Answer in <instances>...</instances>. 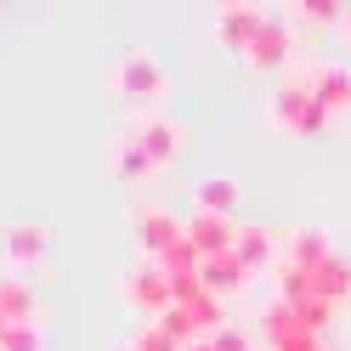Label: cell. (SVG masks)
Returning a JSON list of instances; mask_svg holds the SVG:
<instances>
[{
  "label": "cell",
  "instance_id": "obj_1",
  "mask_svg": "<svg viewBox=\"0 0 351 351\" xmlns=\"http://www.w3.org/2000/svg\"><path fill=\"white\" fill-rule=\"evenodd\" d=\"M267 125L278 130V136H323L335 119L317 108V97H312V85H306V74H289V80H283L278 91L267 97Z\"/></svg>",
  "mask_w": 351,
  "mask_h": 351
},
{
  "label": "cell",
  "instance_id": "obj_2",
  "mask_svg": "<svg viewBox=\"0 0 351 351\" xmlns=\"http://www.w3.org/2000/svg\"><path fill=\"white\" fill-rule=\"evenodd\" d=\"M114 91H119L125 102L147 108V114H159V102L170 97V74H165V62L153 57V51L130 46V51L114 62Z\"/></svg>",
  "mask_w": 351,
  "mask_h": 351
},
{
  "label": "cell",
  "instance_id": "obj_3",
  "mask_svg": "<svg viewBox=\"0 0 351 351\" xmlns=\"http://www.w3.org/2000/svg\"><path fill=\"white\" fill-rule=\"evenodd\" d=\"M130 142H136V153L147 159V170H165V165H176L182 159V142H187V130L176 125V119H165V114H142L136 125L125 130Z\"/></svg>",
  "mask_w": 351,
  "mask_h": 351
},
{
  "label": "cell",
  "instance_id": "obj_4",
  "mask_svg": "<svg viewBox=\"0 0 351 351\" xmlns=\"http://www.w3.org/2000/svg\"><path fill=\"white\" fill-rule=\"evenodd\" d=\"M125 300L136 306V312H147V323H153V317H165L170 306H176V289H170V278L159 272V261H147V255H142L136 267L125 272Z\"/></svg>",
  "mask_w": 351,
  "mask_h": 351
},
{
  "label": "cell",
  "instance_id": "obj_5",
  "mask_svg": "<svg viewBox=\"0 0 351 351\" xmlns=\"http://www.w3.org/2000/svg\"><path fill=\"white\" fill-rule=\"evenodd\" d=\"M51 244H57V232L46 227V221H12L6 232H0V250H6V261L12 267H40V261L51 255Z\"/></svg>",
  "mask_w": 351,
  "mask_h": 351
},
{
  "label": "cell",
  "instance_id": "obj_6",
  "mask_svg": "<svg viewBox=\"0 0 351 351\" xmlns=\"http://www.w3.org/2000/svg\"><path fill=\"white\" fill-rule=\"evenodd\" d=\"M306 85H312V97L328 119H346L351 114V69L346 62H312L306 69Z\"/></svg>",
  "mask_w": 351,
  "mask_h": 351
},
{
  "label": "cell",
  "instance_id": "obj_7",
  "mask_svg": "<svg viewBox=\"0 0 351 351\" xmlns=\"http://www.w3.org/2000/svg\"><path fill=\"white\" fill-rule=\"evenodd\" d=\"M289 57H295V29H289V17L267 12V23H261V34L250 40L244 62H250V69H283Z\"/></svg>",
  "mask_w": 351,
  "mask_h": 351
},
{
  "label": "cell",
  "instance_id": "obj_8",
  "mask_svg": "<svg viewBox=\"0 0 351 351\" xmlns=\"http://www.w3.org/2000/svg\"><path fill=\"white\" fill-rule=\"evenodd\" d=\"M261 328H267V346L272 351H328V340L323 335H312V328H306L289 306H267V317H261Z\"/></svg>",
  "mask_w": 351,
  "mask_h": 351
},
{
  "label": "cell",
  "instance_id": "obj_9",
  "mask_svg": "<svg viewBox=\"0 0 351 351\" xmlns=\"http://www.w3.org/2000/svg\"><path fill=\"white\" fill-rule=\"evenodd\" d=\"M182 238H187V221H176L165 204H142L136 210V244H142L147 261H159L170 244H182Z\"/></svg>",
  "mask_w": 351,
  "mask_h": 351
},
{
  "label": "cell",
  "instance_id": "obj_10",
  "mask_svg": "<svg viewBox=\"0 0 351 351\" xmlns=\"http://www.w3.org/2000/svg\"><path fill=\"white\" fill-rule=\"evenodd\" d=\"M261 23H267V6H244V0H232V6L215 12V40H221L232 57H244L250 40L261 34Z\"/></svg>",
  "mask_w": 351,
  "mask_h": 351
},
{
  "label": "cell",
  "instance_id": "obj_11",
  "mask_svg": "<svg viewBox=\"0 0 351 351\" xmlns=\"http://www.w3.org/2000/svg\"><path fill=\"white\" fill-rule=\"evenodd\" d=\"M232 255H238V267H244L250 278H261V272H272L278 267V232L272 227H261V221H250V227H238V244H232Z\"/></svg>",
  "mask_w": 351,
  "mask_h": 351
},
{
  "label": "cell",
  "instance_id": "obj_12",
  "mask_svg": "<svg viewBox=\"0 0 351 351\" xmlns=\"http://www.w3.org/2000/svg\"><path fill=\"white\" fill-rule=\"evenodd\" d=\"M187 244L199 250V261H210V255H232V244H238L232 215H199V210H193V221H187Z\"/></svg>",
  "mask_w": 351,
  "mask_h": 351
},
{
  "label": "cell",
  "instance_id": "obj_13",
  "mask_svg": "<svg viewBox=\"0 0 351 351\" xmlns=\"http://www.w3.org/2000/svg\"><path fill=\"white\" fill-rule=\"evenodd\" d=\"M0 317H6L12 328H40V323H46L34 283H23V278H0Z\"/></svg>",
  "mask_w": 351,
  "mask_h": 351
},
{
  "label": "cell",
  "instance_id": "obj_14",
  "mask_svg": "<svg viewBox=\"0 0 351 351\" xmlns=\"http://www.w3.org/2000/svg\"><path fill=\"white\" fill-rule=\"evenodd\" d=\"M312 295H317L323 306H335V312L351 306V255H346V250H335V255L312 272Z\"/></svg>",
  "mask_w": 351,
  "mask_h": 351
},
{
  "label": "cell",
  "instance_id": "obj_15",
  "mask_svg": "<svg viewBox=\"0 0 351 351\" xmlns=\"http://www.w3.org/2000/svg\"><path fill=\"white\" fill-rule=\"evenodd\" d=\"M328 255H335V244H328V227L312 221V227H295V232H289V244H283L278 261H289V267H300V272H317Z\"/></svg>",
  "mask_w": 351,
  "mask_h": 351
},
{
  "label": "cell",
  "instance_id": "obj_16",
  "mask_svg": "<svg viewBox=\"0 0 351 351\" xmlns=\"http://www.w3.org/2000/svg\"><path fill=\"white\" fill-rule=\"evenodd\" d=\"M199 283H204L215 300H227L238 289H250V272L238 267V255H210V261H199Z\"/></svg>",
  "mask_w": 351,
  "mask_h": 351
},
{
  "label": "cell",
  "instance_id": "obj_17",
  "mask_svg": "<svg viewBox=\"0 0 351 351\" xmlns=\"http://www.w3.org/2000/svg\"><path fill=\"white\" fill-rule=\"evenodd\" d=\"M193 210L199 215H232L238 210V182L232 176H204V182L193 187Z\"/></svg>",
  "mask_w": 351,
  "mask_h": 351
},
{
  "label": "cell",
  "instance_id": "obj_18",
  "mask_svg": "<svg viewBox=\"0 0 351 351\" xmlns=\"http://www.w3.org/2000/svg\"><path fill=\"white\" fill-rule=\"evenodd\" d=\"M159 272H165L170 283H182V278H199V250H193L187 238H182V244H170V250L159 255Z\"/></svg>",
  "mask_w": 351,
  "mask_h": 351
},
{
  "label": "cell",
  "instance_id": "obj_19",
  "mask_svg": "<svg viewBox=\"0 0 351 351\" xmlns=\"http://www.w3.org/2000/svg\"><path fill=\"white\" fill-rule=\"evenodd\" d=\"M142 176H147V159L136 153L130 136H119V142H114V182H142Z\"/></svg>",
  "mask_w": 351,
  "mask_h": 351
},
{
  "label": "cell",
  "instance_id": "obj_20",
  "mask_svg": "<svg viewBox=\"0 0 351 351\" xmlns=\"http://www.w3.org/2000/svg\"><path fill=\"white\" fill-rule=\"evenodd\" d=\"M153 323H159V328H165V335H170L176 346H193V340H204V335H199V323H193V317L182 312V306H170V312H165V317H153Z\"/></svg>",
  "mask_w": 351,
  "mask_h": 351
},
{
  "label": "cell",
  "instance_id": "obj_21",
  "mask_svg": "<svg viewBox=\"0 0 351 351\" xmlns=\"http://www.w3.org/2000/svg\"><path fill=\"white\" fill-rule=\"evenodd\" d=\"M125 351H187V346H176L159 323H147V328H136V335L125 340Z\"/></svg>",
  "mask_w": 351,
  "mask_h": 351
},
{
  "label": "cell",
  "instance_id": "obj_22",
  "mask_svg": "<svg viewBox=\"0 0 351 351\" xmlns=\"http://www.w3.org/2000/svg\"><path fill=\"white\" fill-rule=\"evenodd\" d=\"M0 351H46V328H6Z\"/></svg>",
  "mask_w": 351,
  "mask_h": 351
},
{
  "label": "cell",
  "instance_id": "obj_23",
  "mask_svg": "<svg viewBox=\"0 0 351 351\" xmlns=\"http://www.w3.org/2000/svg\"><path fill=\"white\" fill-rule=\"evenodd\" d=\"M295 12L306 17V23H340V6H335V0H295Z\"/></svg>",
  "mask_w": 351,
  "mask_h": 351
},
{
  "label": "cell",
  "instance_id": "obj_24",
  "mask_svg": "<svg viewBox=\"0 0 351 351\" xmlns=\"http://www.w3.org/2000/svg\"><path fill=\"white\" fill-rule=\"evenodd\" d=\"M210 340H215V351H255L250 335H244V328H232V323L221 328V335H210Z\"/></svg>",
  "mask_w": 351,
  "mask_h": 351
},
{
  "label": "cell",
  "instance_id": "obj_25",
  "mask_svg": "<svg viewBox=\"0 0 351 351\" xmlns=\"http://www.w3.org/2000/svg\"><path fill=\"white\" fill-rule=\"evenodd\" d=\"M340 34H346V46H351V6H346V17H340Z\"/></svg>",
  "mask_w": 351,
  "mask_h": 351
},
{
  "label": "cell",
  "instance_id": "obj_26",
  "mask_svg": "<svg viewBox=\"0 0 351 351\" xmlns=\"http://www.w3.org/2000/svg\"><path fill=\"white\" fill-rule=\"evenodd\" d=\"M187 351H215V340H210V335H204V340H193V346H187Z\"/></svg>",
  "mask_w": 351,
  "mask_h": 351
},
{
  "label": "cell",
  "instance_id": "obj_27",
  "mask_svg": "<svg viewBox=\"0 0 351 351\" xmlns=\"http://www.w3.org/2000/svg\"><path fill=\"white\" fill-rule=\"evenodd\" d=\"M6 328H12V323H6V317H0V340H6Z\"/></svg>",
  "mask_w": 351,
  "mask_h": 351
}]
</instances>
